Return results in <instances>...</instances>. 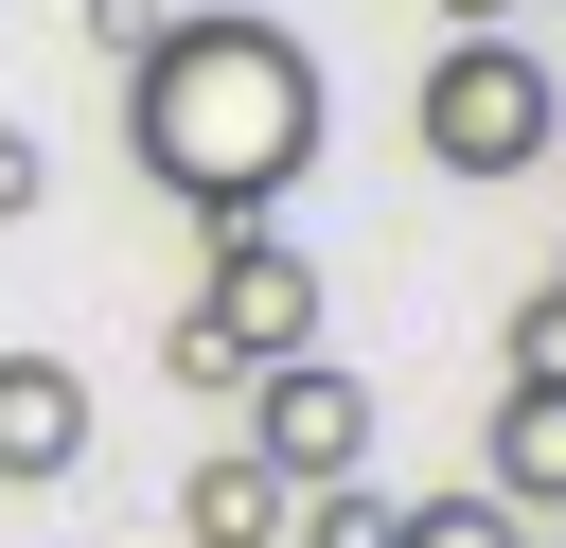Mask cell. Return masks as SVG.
<instances>
[{
    "mask_svg": "<svg viewBox=\"0 0 566 548\" xmlns=\"http://www.w3.org/2000/svg\"><path fill=\"white\" fill-rule=\"evenodd\" d=\"M318 124H336L318 53H301L283 18H248V0L159 18V35L124 53V159H142V194H177V212H283L301 159H318Z\"/></svg>",
    "mask_w": 566,
    "mask_h": 548,
    "instance_id": "1",
    "label": "cell"
},
{
    "mask_svg": "<svg viewBox=\"0 0 566 548\" xmlns=\"http://www.w3.org/2000/svg\"><path fill=\"white\" fill-rule=\"evenodd\" d=\"M407 124H424V159H442V177H531V159L566 141V88H548V53H531V35H442V53H424V88H407Z\"/></svg>",
    "mask_w": 566,
    "mask_h": 548,
    "instance_id": "2",
    "label": "cell"
},
{
    "mask_svg": "<svg viewBox=\"0 0 566 548\" xmlns=\"http://www.w3.org/2000/svg\"><path fill=\"white\" fill-rule=\"evenodd\" d=\"M195 318H212L248 371L318 354V265H301V230H283V212H212V283H195Z\"/></svg>",
    "mask_w": 566,
    "mask_h": 548,
    "instance_id": "3",
    "label": "cell"
},
{
    "mask_svg": "<svg viewBox=\"0 0 566 548\" xmlns=\"http://www.w3.org/2000/svg\"><path fill=\"white\" fill-rule=\"evenodd\" d=\"M230 407H248L230 442H248L283 495H318V477H371V389H354L336 354H283V371H248Z\"/></svg>",
    "mask_w": 566,
    "mask_h": 548,
    "instance_id": "4",
    "label": "cell"
},
{
    "mask_svg": "<svg viewBox=\"0 0 566 548\" xmlns=\"http://www.w3.org/2000/svg\"><path fill=\"white\" fill-rule=\"evenodd\" d=\"M71 460H88V371L71 354H0V477L53 495Z\"/></svg>",
    "mask_w": 566,
    "mask_h": 548,
    "instance_id": "5",
    "label": "cell"
},
{
    "mask_svg": "<svg viewBox=\"0 0 566 548\" xmlns=\"http://www.w3.org/2000/svg\"><path fill=\"white\" fill-rule=\"evenodd\" d=\"M283 513H301V495H283L248 442H212V460L177 477V530H195V548H283Z\"/></svg>",
    "mask_w": 566,
    "mask_h": 548,
    "instance_id": "6",
    "label": "cell"
},
{
    "mask_svg": "<svg viewBox=\"0 0 566 548\" xmlns=\"http://www.w3.org/2000/svg\"><path fill=\"white\" fill-rule=\"evenodd\" d=\"M478 495H495L513 530L566 513V389H513V407H495V477H478Z\"/></svg>",
    "mask_w": 566,
    "mask_h": 548,
    "instance_id": "7",
    "label": "cell"
},
{
    "mask_svg": "<svg viewBox=\"0 0 566 548\" xmlns=\"http://www.w3.org/2000/svg\"><path fill=\"white\" fill-rule=\"evenodd\" d=\"M283 548H389V495H371V477H318V495L283 513Z\"/></svg>",
    "mask_w": 566,
    "mask_h": 548,
    "instance_id": "8",
    "label": "cell"
},
{
    "mask_svg": "<svg viewBox=\"0 0 566 548\" xmlns=\"http://www.w3.org/2000/svg\"><path fill=\"white\" fill-rule=\"evenodd\" d=\"M389 548H531L495 495H424V513H389Z\"/></svg>",
    "mask_w": 566,
    "mask_h": 548,
    "instance_id": "9",
    "label": "cell"
},
{
    "mask_svg": "<svg viewBox=\"0 0 566 548\" xmlns=\"http://www.w3.org/2000/svg\"><path fill=\"white\" fill-rule=\"evenodd\" d=\"M159 371H177V389H248V354H230V336H212V318H195V301H177V318H159Z\"/></svg>",
    "mask_w": 566,
    "mask_h": 548,
    "instance_id": "10",
    "label": "cell"
},
{
    "mask_svg": "<svg viewBox=\"0 0 566 548\" xmlns=\"http://www.w3.org/2000/svg\"><path fill=\"white\" fill-rule=\"evenodd\" d=\"M513 389H566V283L513 301Z\"/></svg>",
    "mask_w": 566,
    "mask_h": 548,
    "instance_id": "11",
    "label": "cell"
},
{
    "mask_svg": "<svg viewBox=\"0 0 566 548\" xmlns=\"http://www.w3.org/2000/svg\"><path fill=\"white\" fill-rule=\"evenodd\" d=\"M53 212V159H35V124H0V230H35Z\"/></svg>",
    "mask_w": 566,
    "mask_h": 548,
    "instance_id": "12",
    "label": "cell"
},
{
    "mask_svg": "<svg viewBox=\"0 0 566 548\" xmlns=\"http://www.w3.org/2000/svg\"><path fill=\"white\" fill-rule=\"evenodd\" d=\"M142 35H159V0H88V53H106V71H124Z\"/></svg>",
    "mask_w": 566,
    "mask_h": 548,
    "instance_id": "13",
    "label": "cell"
},
{
    "mask_svg": "<svg viewBox=\"0 0 566 548\" xmlns=\"http://www.w3.org/2000/svg\"><path fill=\"white\" fill-rule=\"evenodd\" d=\"M442 35H513V0H442Z\"/></svg>",
    "mask_w": 566,
    "mask_h": 548,
    "instance_id": "14",
    "label": "cell"
},
{
    "mask_svg": "<svg viewBox=\"0 0 566 548\" xmlns=\"http://www.w3.org/2000/svg\"><path fill=\"white\" fill-rule=\"evenodd\" d=\"M531 548H566V530H531Z\"/></svg>",
    "mask_w": 566,
    "mask_h": 548,
    "instance_id": "15",
    "label": "cell"
},
{
    "mask_svg": "<svg viewBox=\"0 0 566 548\" xmlns=\"http://www.w3.org/2000/svg\"><path fill=\"white\" fill-rule=\"evenodd\" d=\"M548 283H566V265H548Z\"/></svg>",
    "mask_w": 566,
    "mask_h": 548,
    "instance_id": "16",
    "label": "cell"
}]
</instances>
